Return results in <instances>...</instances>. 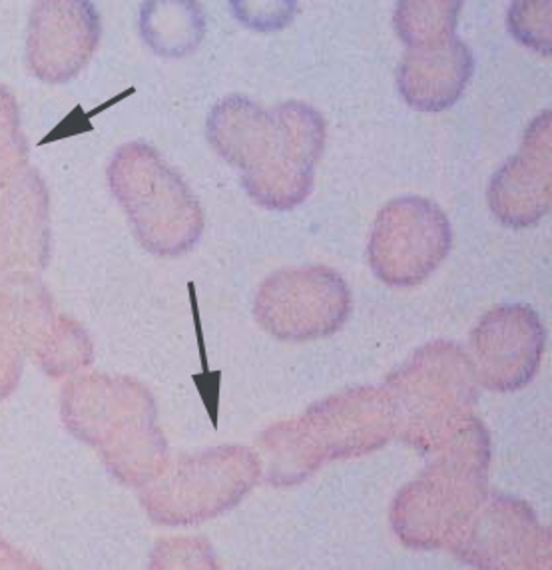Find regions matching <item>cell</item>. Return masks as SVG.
I'll list each match as a JSON object with an SVG mask.
<instances>
[{
  "instance_id": "cell-1",
  "label": "cell",
  "mask_w": 552,
  "mask_h": 570,
  "mask_svg": "<svg viewBox=\"0 0 552 570\" xmlns=\"http://www.w3.org/2000/svg\"><path fill=\"white\" fill-rule=\"evenodd\" d=\"M219 158L241 170L249 198L286 212L314 190L315 166L324 154V116L314 106L289 100L272 110L231 95L214 106L206 124Z\"/></svg>"
},
{
  "instance_id": "cell-2",
  "label": "cell",
  "mask_w": 552,
  "mask_h": 570,
  "mask_svg": "<svg viewBox=\"0 0 552 570\" xmlns=\"http://www.w3.org/2000/svg\"><path fill=\"white\" fill-rule=\"evenodd\" d=\"M395 435V415L385 391L355 387L315 403L302 417L267 429L259 439L267 479L276 487L302 483L335 459L367 455Z\"/></svg>"
},
{
  "instance_id": "cell-3",
  "label": "cell",
  "mask_w": 552,
  "mask_h": 570,
  "mask_svg": "<svg viewBox=\"0 0 552 570\" xmlns=\"http://www.w3.org/2000/svg\"><path fill=\"white\" fill-rule=\"evenodd\" d=\"M385 395L401 439L423 453H438L473 415L476 375L461 345L433 342L411 355L385 381Z\"/></svg>"
},
{
  "instance_id": "cell-4",
  "label": "cell",
  "mask_w": 552,
  "mask_h": 570,
  "mask_svg": "<svg viewBox=\"0 0 552 570\" xmlns=\"http://www.w3.org/2000/svg\"><path fill=\"white\" fill-rule=\"evenodd\" d=\"M116 198L150 254L176 257L204 234V209L190 186L150 144H126L110 166Z\"/></svg>"
},
{
  "instance_id": "cell-5",
  "label": "cell",
  "mask_w": 552,
  "mask_h": 570,
  "mask_svg": "<svg viewBox=\"0 0 552 570\" xmlns=\"http://www.w3.org/2000/svg\"><path fill=\"white\" fill-rule=\"evenodd\" d=\"M262 461L248 448L224 445L184 456L156 479L144 504L156 523L194 524L228 511L256 487Z\"/></svg>"
},
{
  "instance_id": "cell-6",
  "label": "cell",
  "mask_w": 552,
  "mask_h": 570,
  "mask_svg": "<svg viewBox=\"0 0 552 570\" xmlns=\"http://www.w3.org/2000/svg\"><path fill=\"white\" fill-rule=\"evenodd\" d=\"M349 314V285L325 266L277 269L262 282L254 302L259 327L282 342H312L334 335Z\"/></svg>"
},
{
  "instance_id": "cell-7",
  "label": "cell",
  "mask_w": 552,
  "mask_h": 570,
  "mask_svg": "<svg viewBox=\"0 0 552 570\" xmlns=\"http://www.w3.org/2000/svg\"><path fill=\"white\" fill-rule=\"evenodd\" d=\"M486 493L485 473L437 459L420 479L401 489L391 523L407 547L451 549Z\"/></svg>"
},
{
  "instance_id": "cell-8",
  "label": "cell",
  "mask_w": 552,
  "mask_h": 570,
  "mask_svg": "<svg viewBox=\"0 0 552 570\" xmlns=\"http://www.w3.org/2000/svg\"><path fill=\"white\" fill-rule=\"evenodd\" d=\"M453 246L447 214L421 196H401L373 222L369 266L391 287H413L437 269Z\"/></svg>"
},
{
  "instance_id": "cell-9",
  "label": "cell",
  "mask_w": 552,
  "mask_h": 570,
  "mask_svg": "<svg viewBox=\"0 0 552 570\" xmlns=\"http://www.w3.org/2000/svg\"><path fill=\"white\" fill-rule=\"evenodd\" d=\"M544 345L546 330L531 305H496L471 332L476 383L496 393L523 390L541 367Z\"/></svg>"
},
{
  "instance_id": "cell-10",
  "label": "cell",
  "mask_w": 552,
  "mask_h": 570,
  "mask_svg": "<svg viewBox=\"0 0 552 570\" xmlns=\"http://www.w3.org/2000/svg\"><path fill=\"white\" fill-rule=\"evenodd\" d=\"M551 110H544L529 124L519 153L495 171L489 184V208L509 228H531L551 209Z\"/></svg>"
},
{
  "instance_id": "cell-11",
  "label": "cell",
  "mask_w": 552,
  "mask_h": 570,
  "mask_svg": "<svg viewBox=\"0 0 552 570\" xmlns=\"http://www.w3.org/2000/svg\"><path fill=\"white\" fill-rule=\"evenodd\" d=\"M475 60L463 40L407 48L397 72L403 100L420 112H443L457 105L473 77Z\"/></svg>"
},
{
  "instance_id": "cell-12",
  "label": "cell",
  "mask_w": 552,
  "mask_h": 570,
  "mask_svg": "<svg viewBox=\"0 0 552 570\" xmlns=\"http://www.w3.org/2000/svg\"><path fill=\"white\" fill-rule=\"evenodd\" d=\"M541 531L543 527L529 504L513 497L486 493L448 551L476 569L493 570Z\"/></svg>"
},
{
  "instance_id": "cell-13",
  "label": "cell",
  "mask_w": 552,
  "mask_h": 570,
  "mask_svg": "<svg viewBox=\"0 0 552 570\" xmlns=\"http://www.w3.org/2000/svg\"><path fill=\"white\" fill-rule=\"evenodd\" d=\"M144 10V35L154 50L184 57L204 39V17L194 2H150Z\"/></svg>"
},
{
  "instance_id": "cell-14",
  "label": "cell",
  "mask_w": 552,
  "mask_h": 570,
  "mask_svg": "<svg viewBox=\"0 0 552 570\" xmlns=\"http://www.w3.org/2000/svg\"><path fill=\"white\" fill-rule=\"evenodd\" d=\"M463 2H400L395 9V29L405 47H425L433 42L455 39L457 35L459 12Z\"/></svg>"
},
{
  "instance_id": "cell-15",
  "label": "cell",
  "mask_w": 552,
  "mask_h": 570,
  "mask_svg": "<svg viewBox=\"0 0 552 570\" xmlns=\"http://www.w3.org/2000/svg\"><path fill=\"white\" fill-rule=\"evenodd\" d=\"M514 39L544 57L551 55V2H514L509 10Z\"/></svg>"
},
{
  "instance_id": "cell-16",
  "label": "cell",
  "mask_w": 552,
  "mask_h": 570,
  "mask_svg": "<svg viewBox=\"0 0 552 570\" xmlns=\"http://www.w3.org/2000/svg\"><path fill=\"white\" fill-rule=\"evenodd\" d=\"M152 570H218L210 547L198 539L178 537L154 551Z\"/></svg>"
},
{
  "instance_id": "cell-17",
  "label": "cell",
  "mask_w": 552,
  "mask_h": 570,
  "mask_svg": "<svg viewBox=\"0 0 552 570\" xmlns=\"http://www.w3.org/2000/svg\"><path fill=\"white\" fill-rule=\"evenodd\" d=\"M493 570H551V534L549 529L539 532V537L514 552Z\"/></svg>"
},
{
  "instance_id": "cell-18",
  "label": "cell",
  "mask_w": 552,
  "mask_h": 570,
  "mask_svg": "<svg viewBox=\"0 0 552 570\" xmlns=\"http://www.w3.org/2000/svg\"><path fill=\"white\" fill-rule=\"evenodd\" d=\"M118 98H115L112 102H108V105L100 106V108H96L92 112H88L86 115L85 110L77 106L70 115L62 120V122L58 124L57 128L52 130V132L47 134L42 140H40L39 146H45V144L58 142V140H65L68 136H77V134L88 132V130H92V126H90V118L92 116L98 115V112H102L105 108H108L110 105H115Z\"/></svg>"
}]
</instances>
